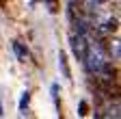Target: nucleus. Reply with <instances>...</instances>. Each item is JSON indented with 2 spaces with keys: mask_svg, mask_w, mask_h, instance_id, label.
<instances>
[{
  "mask_svg": "<svg viewBox=\"0 0 121 119\" xmlns=\"http://www.w3.org/2000/svg\"><path fill=\"white\" fill-rule=\"evenodd\" d=\"M86 110H89V104L82 100V102H80V113H78V115H80V117H84V115H86Z\"/></svg>",
  "mask_w": 121,
  "mask_h": 119,
  "instance_id": "6",
  "label": "nucleus"
},
{
  "mask_svg": "<svg viewBox=\"0 0 121 119\" xmlns=\"http://www.w3.org/2000/svg\"><path fill=\"white\" fill-rule=\"evenodd\" d=\"M93 2H95V4H102V2H106V0H93Z\"/></svg>",
  "mask_w": 121,
  "mask_h": 119,
  "instance_id": "8",
  "label": "nucleus"
},
{
  "mask_svg": "<svg viewBox=\"0 0 121 119\" xmlns=\"http://www.w3.org/2000/svg\"><path fill=\"white\" fill-rule=\"evenodd\" d=\"M58 67H60V71H63V76L69 80V78H71V71H69V65H67V56H65V52H58Z\"/></svg>",
  "mask_w": 121,
  "mask_h": 119,
  "instance_id": "3",
  "label": "nucleus"
},
{
  "mask_svg": "<svg viewBox=\"0 0 121 119\" xmlns=\"http://www.w3.org/2000/svg\"><path fill=\"white\" fill-rule=\"evenodd\" d=\"M89 69V74H95V76H99V74L104 71V67L108 65V58H106L104 50L97 46H93V43H89V50H86V56H84V61H82Z\"/></svg>",
  "mask_w": 121,
  "mask_h": 119,
  "instance_id": "1",
  "label": "nucleus"
},
{
  "mask_svg": "<svg viewBox=\"0 0 121 119\" xmlns=\"http://www.w3.org/2000/svg\"><path fill=\"white\" fill-rule=\"evenodd\" d=\"M13 50H15V54H17L20 61H26V58H28V50L22 46L20 41H13Z\"/></svg>",
  "mask_w": 121,
  "mask_h": 119,
  "instance_id": "4",
  "label": "nucleus"
},
{
  "mask_svg": "<svg viewBox=\"0 0 121 119\" xmlns=\"http://www.w3.org/2000/svg\"><path fill=\"white\" fill-rule=\"evenodd\" d=\"M4 115V108H2V100H0V117Z\"/></svg>",
  "mask_w": 121,
  "mask_h": 119,
  "instance_id": "7",
  "label": "nucleus"
},
{
  "mask_svg": "<svg viewBox=\"0 0 121 119\" xmlns=\"http://www.w3.org/2000/svg\"><path fill=\"white\" fill-rule=\"evenodd\" d=\"M69 41H71V52H73V56L82 63L84 56H86V50H89V39H86V35H82V33H73Z\"/></svg>",
  "mask_w": 121,
  "mask_h": 119,
  "instance_id": "2",
  "label": "nucleus"
},
{
  "mask_svg": "<svg viewBox=\"0 0 121 119\" xmlns=\"http://www.w3.org/2000/svg\"><path fill=\"white\" fill-rule=\"evenodd\" d=\"M28 102H30V93L24 91V93H22V100H20V110H22V113L28 108Z\"/></svg>",
  "mask_w": 121,
  "mask_h": 119,
  "instance_id": "5",
  "label": "nucleus"
}]
</instances>
